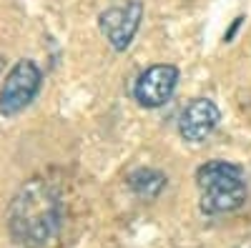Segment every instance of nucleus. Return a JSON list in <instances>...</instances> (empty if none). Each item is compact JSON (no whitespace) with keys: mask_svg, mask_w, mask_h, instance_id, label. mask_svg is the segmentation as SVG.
<instances>
[{"mask_svg":"<svg viewBox=\"0 0 251 248\" xmlns=\"http://www.w3.org/2000/svg\"><path fill=\"white\" fill-rule=\"evenodd\" d=\"M60 198L50 183L33 178L10 201L8 231L23 248H46L60 228Z\"/></svg>","mask_w":251,"mask_h":248,"instance_id":"f257e3e1","label":"nucleus"},{"mask_svg":"<svg viewBox=\"0 0 251 248\" xmlns=\"http://www.w3.org/2000/svg\"><path fill=\"white\" fill-rule=\"evenodd\" d=\"M196 185L201 191V213L221 216L241 208L246 201L244 171L228 160H208L196 171Z\"/></svg>","mask_w":251,"mask_h":248,"instance_id":"f03ea898","label":"nucleus"},{"mask_svg":"<svg viewBox=\"0 0 251 248\" xmlns=\"http://www.w3.org/2000/svg\"><path fill=\"white\" fill-rule=\"evenodd\" d=\"M40 83H43V73L33 60H18L5 75L3 88H0V115L10 118L25 111L35 100Z\"/></svg>","mask_w":251,"mask_h":248,"instance_id":"7ed1b4c3","label":"nucleus"},{"mask_svg":"<svg viewBox=\"0 0 251 248\" xmlns=\"http://www.w3.org/2000/svg\"><path fill=\"white\" fill-rule=\"evenodd\" d=\"M141 18H143V3L141 0H126L121 5L103 10L100 18H98V25H100L103 38L111 43V48L123 53L133 43V38L141 28Z\"/></svg>","mask_w":251,"mask_h":248,"instance_id":"20e7f679","label":"nucleus"},{"mask_svg":"<svg viewBox=\"0 0 251 248\" xmlns=\"http://www.w3.org/2000/svg\"><path fill=\"white\" fill-rule=\"evenodd\" d=\"M176 86H178V68L171 63H158L136 78L133 98L143 108H161L166 100H171Z\"/></svg>","mask_w":251,"mask_h":248,"instance_id":"39448f33","label":"nucleus"},{"mask_svg":"<svg viewBox=\"0 0 251 248\" xmlns=\"http://www.w3.org/2000/svg\"><path fill=\"white\" fill-rule=\"evenodd\" d=\"M221 111L211 98H194L181 111L178 118V133L188 143H201L219 128Z\"/></svg>","mask_w":251,"mask_h":248,"instance_id":"423d86ee","label":"nucleus"},{"mask_svg":"<svg viewBox=\"0 0 251 248\" xmlns=\"http://www.w3.org/2000/svg\"><path fill=\"white\" fill-rule=\"evenodd\" d=\"M128 185L138 198L153 201L166 188V176L161 171H153V168H138L128 176Z\"/></svg>","mask_w":251,"mask_h":248,"instance_id":"0eeeda50","label":"nucleus"},{"mask_svg":"<svg viewBox=\"0 0 251 248\" xmlns=\"http://www.w3.org/2000/svg\"><path fill=\"white\" fill-rule=\"evenodd\" d=\"M241 23H244V15H239V18H234V23L228 25V30L224 33V43H231V40L236 38V33H239V28H241Z\"/></svg>","mask_w":251,"mask_h":248,"instance_id":"6e6552de","label":"nucleus"}]
</instances>
